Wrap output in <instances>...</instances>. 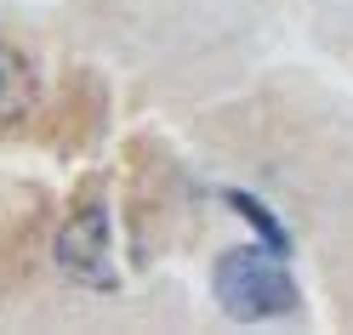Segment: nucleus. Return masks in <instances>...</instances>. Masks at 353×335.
<instances>
[{
  "label": "nucleus",
  "instance_id": "nucleus-1",
  "mask_svg": "<svg viewBox=\"0 0 353 335\" xmlns=\"http://www.w3.org/2000/svg\"><path fill=\"white\" fill-rule=\"evenodd\" d=\"M211 290H216V301H223V312L239 318V324L291 318L302 307L296 279H291V267H285V250H274V244H239V250L216 256Z\"/></svg>",
  "mask_w": 353,
  "mask_h": 335
},
{
  "label": "nucleus",
  "instance_id": "nucleus-2",
  "mask_svg": "<svg viewBox=\"0 0 353 335\" xmlns=\"http://www.w3.org/2000/svg\"><path fill=\"white\" fill-rule=\"evenodd\" d=\"M52 256H57L63 273H69L74 284H85V290H114L120 284L114 244H108V210L103 205H80L69 221H63Z\"/></svg>",
  "mask_w": 353,
  "mask_h": 335
},
{
  "label": "nucleus",
  "instance_id": "nucleus-3",
  "mask_svg": "<svg viewBox=\"0 0 353 335\" xmlns=\"http://www.w3.org/2000/svg\"><path fill=\"white\" fill-rule=\"evenodd\" d=\"M34 97H40V74L34 63L0 40V125H23L34 114Z\"/></svg>",
  "mask_w": 353,
  "mask_h": 335
},
{
  "label": "nucleus",
  "instance_id": "nucleus-4",
  "mask_svg": "<svg viewBox=\"0 0 353 335\" xmlns=\"http://www.w3.org/2000/svg\"><path fill=\"white\" fill-rule=\"evenodd\" d=\"M228 205H234V210H239V216H245L251 228L262 233V244H274V250H285V244H291V233H285L279 221H274V210L262 205V199H251V193H228Z\"/></svg>",
  "mask_w": 353,
  "mask_h": 335
}]
</instances>
